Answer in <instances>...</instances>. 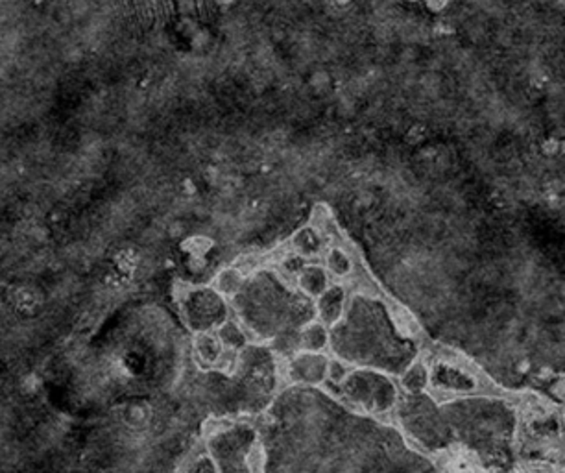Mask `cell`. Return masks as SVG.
Instances as JSON below:
<instances>
[{
	"instance_id": "obj_1",
	"label": "cell",
	"mask_w": 565,
	"mask_h": 473,
	"mask_svg": "<svg viewBox=\"0 0 565 473\" xmlns=\"http://www.w3.org/2000/svg\"><path fill=\"white\" fill-rule=\"evenodd\" d=\"M298 285L301 292L309 298H319L329 289V272L324 266L310 265L303 266L298 276Z\"/></svg>"
},
{
	"instance_id": "obj_2",
	"label": "cell",
	"mask_w": 565,
	"mask_h": 473,
	"mask_svg": "<svg viewBox=\"0 0 565 473\" xmlns=\"http://www.w3.org/2000/svg\"><path fill=\"white\" fill-rule=\"evenodd\" d=\"M345 292L342 286H329L318 298V315L325 324H334L344 313Z\"/></svg>"
},
{
	"instance_id": "obj_3",
	"label": "cell",
	"mask_w": 565,
	"mask_h": 473,
	"mask_svg": "<svg viewBox=\"0 0 565 473\" xmlns=\"http://www.w3.org/2000/svg\"><path fill=\"white\" fill-rule=\"evenodd\" d=\"M292 374H294L296 379L318 383V381L324 379V374H327V362L318 355H303V357L294 360Z\"/></svg>"
},
{
	"instance_id": "obj_4",
	"label": "cell",
	"mask_w": 565,
	"mask_h": 473,
	"mask_svg": "<svg viewBox=\"0 0 565 473\" xmlns=\"http://www.w3.org/2000/svg\"><path fill=\"white\" fill-rule=\"evenodd\" d=\"M322 246H324V237L319 235L312 226L303 227L292 237V248H294L296 256L301 257V259L316 256Z\"/></svg>"
},
{
	"instance_id": "obj_5",
	"label": "cell",
	"mask_w": 565,
	"mask_h": 473,
	"mask_svg": "<svg viewBox=\"0 0 565 473\" xmlns=\"http://www.w3.org/2000/svg\"><path fill=\"white\" fill-rule=\"evenodd\" d=\"M242 285H244V274H242L236 266H229V268H224L222 272H218L217 277H215V289L220 296H236L241 292Z\"/></svg>"
},
{
	"instance_id": "obj_6",
	"label": "cell",
	"mask_w": 565,
	"mask_h": 473,
	"mask_svg": "<svg viewBox=\"0 0 565 473\" xmlns=\"http://www.w3.org/2000/svg\"><path fill=\"white\" fill-rule=\"evenodd\" d=\"M325 270L334 277H348L353 272V259L344 248L333 246L325 256Z\"/></svg>"
},
{
	"instance_id": "obj_7",
	"label": "cell",
	"mask_w": 565,
	"mask_h": 473,
	"mask_svg": "<svg viewBox=\"0 0 565 473\" xmlns=\"http://www.w3.org/2000/svg\"><path fill=\"white\" fill-rule=\"evenodd\" d=\"M327 344V329L322 324H307L300 336V346L309 351H318Z\"/></svg>"
},
{
	"instance_id": "obj_8",
	"label": "cell",
	"mask_w": 565,
	"mask_h": 473,
	"mask_svg": "<svg viewBox=\"0 0 565 473\" xmlns=\"http://www.w3.org/2000/svg\"><path fill=\"white\" fill-rule=\"evenodd\" d=\"M196 351L200 359L212 365V362H217L220 359L222 355L220 340H217L209 333H200L196 339Z\"/></svg>"
},
{
	"instance_id": "obj_9",
	"label": "cell",
	"mask_w": 565,
	"mask_h": 473,
	"mask_svg": "<svg viewBox=\"0 0 565 473\" xmlns=\"http://www.w3.org/2000/svg\"><path fill=\"white\" fill-rule=\"evenodd\" d=\"M218 336H220V344L229 348V350H236V348H242L246 344V336L242 333V329L235 322H226V324L220 325V331H218Z\"/></svg>"
},
{
	"instance_id": "obj_10",
	"label": "cell",
	"mask_w": 565,
	"mask_h": 473,
	"mask_svg": "<svg viewBox=\"0 0 565 473\" xmlns=\"http://www.w3.org/2000/svg\"><path fill=\"white\" fill-rule=\"evenodd\" d=\"M427 381V372L423 366H414L412 370H408V374L405 375V386L410 390H419L425 386Z\"/></svg>"
},
{
	"instance_id": "obj_11",
	"label": "cell",
	"mask_w": 565,
	"mask_h": 473,
	"mask_svg": "<svg viewBox=\"0 0 565 473\" xmlns=\"http://www.w3.org/2000/svg\"><path fill=\"white\" fill-rule=\"evenodd\" d=\"M327 375H329V379L333 383H342L348 377V368L338 360H333V362L327 365Z\"/></svg>"
},
{
	"instance_id": "obj_12",
	"label": "cell",
	"mask_w": 565,
	"mask_h": 473,
	"mask_svg": "<svg viewBox=\"0 0 565 473\" xmlns=\"http://www.w3.org/2000/svg\"><path fill=\"white\" fill-rule=\"evenodd\" d=\"M191 473H215V472H212L211 464L207 462V460H198Z\"/></svg>"
}]
</instances>
